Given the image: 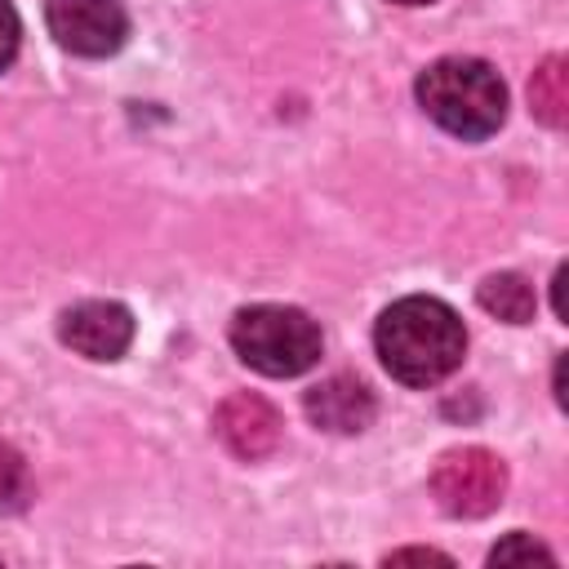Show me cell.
<instances>
[{
  "mask_svg": "<svg viewBox=\"0 0 569 569\" xmlns=\"http://www.w3.org/2000/svg\"><path fill=\"white\" fill-rule=\"evenodd\" d=\"M373 347H378L382 369L396 382H405V387H436V382H445L462 365L467 329H462V320H458V311L449 302L413 293V298L391 302L378 316Z\"/></svg>",
  "mask_w": 569,
  "mask_h": 569,
  "instance_id": "1",
  "label": "cell"
},
{
  "mask_svg": "<svg viewBox=\"0 0 569 569\" xmlns=\"http://www.w3.org/2000/svg\"><path fill=\"white\" fill-rule=\"evenodd\" d=\"M418 102L462 142H480L507 120V84L485 58H436L418 76Z\"/></svg>",
  "mask_w": 569,
  "mask_h": 569,
  "instance_id": "2",
  "label": "cell"
},
{
  "mask_svg": "<svg viewBox=\"0 0 569 569\" xmlns=\"http://www.w3.org/2000/svg\"><path fill=\"white\" fill-rule=\"evenodd\" d=\"M231 347L249 369L267 378H298L320 360V325L298 307L258 302L236 311Z\"/></svg>",
  "mask_w": 569,
  "mask_h": 569,
  "instance_id": "3",
  "label": "cell"
},
{
  "mask_svg": "<svg viewBox=\"0 0 569 569\" xmlns=\"http://www.w3.org/2000/svg\"><path fill=\"white\" fill-rule=\"evenodd\" d=\"M507 493V467L498 453L480 445H462L436 458L431 467V498L453 520H480L489 516Z\"/></svg>",
  "mask_w": 569,
  "mask_h": 569,
  "instance_id": "4",
  "label": "cell"
},
{
  "mask_svg": "<svg viewBox=\"0 0 569 569\" xmlns=\"http://www.w3.org/2000/svg\"><path fill=\"white\" fill-rule=\"evenodd\" d=\"M49 36L80 53V58H107L129 36V13L120 0H44Z\"/></svg>",
  "mask_w": 569,
  "mask_h": 569,
  "instance_id": "5",
  "label": "cell"
},
{
  "mask_svg": "<svg viewBox=\"0 0 569 569\" xmlns=\"http://www.w3.org/2000/svg\"><path fill=\"white\" fill-rule=\"evenodd\" d=\"M58 333L84 360H120L129 351V342H133V316H129L124 302L84 298V302H76V307L62 311Z\"/></svg>",
  "mask_w": 569,
  "mask_h": 569,
  "instance_id": "6",
  "label": "cell"
},
{
  "mask_svg": "<svg viewBox=\"0 0 569 569\" xmlns=\"http://www.w3.org/2000/svg\"><path fill=\"white\" fill-rule=\"evenodd\" d=\"M213 431H218V440H222L236 458L258 462V458H267V453L280 445L284 422H280V413H276L271 400H262V396H253V391H236V396H227V400L218 405Z\"/></svg>",
  "mask_w": 569,
  "mask_h": 569,
  "instance_id": "7",
  "label": "cell"
},
{
  "mask_svg": "<svg viewBox=\"0 0 569 569\" xmlns=\"http://www.w3.org/2000/svg\"><path fill=\"white\" fill-rule=\"evenodd\" d=\"M307 418L320 427V431H333V436H356L373 422L378 405H373V391L356 378V373H333L325 382H316L307 391Z\"/></svg>",
  "mask_w": 569,
  "mask_h": 569,
  "instance_id": "8",
  "label": "cell"
},
{
  "mask_svg": "<svg viewBox=\"0 0 569 569\" xmlns=\"http://www.w3.org/2000/svg\"><path fill=\"white\" fill-rule=\"evenodd\" d=\"M480 307L507 325H529L533 311H538V298H533V284L516 271H498V276H485V284L476 289Z\"/></svg>",
  "mask_w": 569,
  "mask_h": 569,
  "instance_id": "9",
  "label": "cell"
},
{
  "mask_svg": "<svg viewBox=\"0 0 569 569\" xmlns=\"http://www.w3.org/2000/svg\"><path fill=\"white\" fill-rule=\"evenodd\" d=\"M529 107L551 129H560L569 120V71H565V58L560 53H551L533 71V80H529Z\"/></svg>",
  "mask_w": 569,
  "mask_h": 569,
  "instance_id": "10",
  "label": "cell"
},
{
  "mask_svg": "<svg viewBox=\"0 0 569 569\" xmlns=\"http://www.w3.org/2000/svg\"><path fill=\"white\" fill-rule=\"evenodd\" d=\"M27 498H31V471H27L22 453L0 440V516L22 511Z\"/></svg>",
  "mask_w": 569,
  "mask_h": 569,
  "instance_id": "11",
  "label": "cell"
},
{
  "mask_svg": "<svg viewBox=\"0 0 569 569\" xmlns=\"http://www.w3.org/2000/svg\"><path fill=\"white\" fill-rule=\"evenodd\" d=\"M511 560H547L551 565V551L542 542H533L529 533H511L507 542H498L489 551V565H511Z\"/></svg>",
  "mask_w": 569,
  "mask_h": 569,
  "instance_id": "12",
  "label": "cell"
},
{
  "mask_svg": "<svg viewBox=\"0 0 569 569\" xmlns=\"http://www.w3.org/2000/svg\"><path fill=\"white\" fill-rule=\"evenodd\" d=\"M18 40H22V22H18V9L9 0H0V71L13 62L18 53Z\"/></svg>",
  "mask_w": 569,
  "mask_h": 569,
  "instance_id": "13",
  "label": "cell"
},
{
  "mask_svg": "<svg viewBox=\"0 0 569 569\" xmlns=\"http://www.w3.org/2000/svg\"><path fill=\"white\" fill-rule=\"evenodd\" d=\"M391 565L396 560H440V565H449V556H440V551H396V556H387Z\"/></svg>",
  "mask_w": 569,
  "mask_h": 569,
  "instance_id": "14",
  "label": "cell"
},
{
  "mask_svg": "<svg viewBox=\"0 0 569 569\" xmlns=\"http://www.w3.org/2000/svg\"><path fill=\"white\" fill-rule=\"evenodd\" d=\"M396 4H431V0H396Z\"/></svg>",
  "mask_w": 569,
  "mask_h": 569,
  "instance_id": "15",
  "label": "cell"
}]
</instances>
